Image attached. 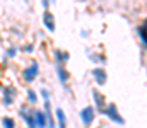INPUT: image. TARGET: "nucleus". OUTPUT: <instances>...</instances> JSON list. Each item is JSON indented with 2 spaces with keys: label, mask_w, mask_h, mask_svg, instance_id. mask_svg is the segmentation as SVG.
Listing matches in <instances>:
<instances>
[{
  "label": "nucleus",
  "mask_w": 147,
  "mask_h": 128,
  "mask_svg": "<svg viewBox=\"0 0 147 128\" xmlns=\"http://www.w3.org/2000/svg\"><path fill=\"white\" fill-rule=\"evenodd\" d=\"M38 75H39V63L38 62H31L26 68H22V74H21V77L26 84H33Z\"/></svg>",
  "instance_id": "obj_1"
},
{
  "label": "nucleus",
  "mask_w": 147,
  "mask_h": 128,
  "mask_svg": "<svg viewBox=\"0 0 147 128\" xmlns=\"http://www.w3.org/2000/svg\"><path fill=\"white\" fill-rule=\"evenodd\" d=\"M19 116L24 121V125L28 128H36V121H34V108L29 106H21L19 108Z\"/></svg>",
  "instance_id": "obj_2"
},
{
  "label": "nucleus",
  "mask_w": 147,
  "mask_h": 128,
  "mask_svg": "<svg viewBox=\"0 0 147 128\" xmlns=\"http://www.w3.org/2000/svg\"><path fill=\"white\" fill-rule=\"evenodd\" d=\"M16 97H17V90L14 85H5L3 87V97H2V103L3 106H12L16 103Z\"/></svg>",
  "instance_id": "obj_3"
},
{
  "label": "nucleus",
  "mask_w": 147,
  "mask_h": 128,
  "mask_svg": "<svg viewBox=\"0 0 147 128\" xmlns=\"http://www.w3.org/2000/svg\"><path fill=\"white\" fill-rule=\"evenodd\" d=\"M80 118H82V123H84L86 127H89V125L92 123V120H94V108H92V106L84 108V109L80 111Z\"/></svg>",
  "instance_id": "obj_4"
},
{
  "label": "nucleus",
  "mask_w": 147,
  "mask_h": 128,
  "mask_svg": "<svg viewBox=\"0 0 147 128\" xmlns=\"http://www.w3.org/2000/svg\"><path fill=\"white\" fill-rule=\"evenodd\" d=\"M43 24H45V27L50 31V33H53L57 27H55V17H53V14L50 12V10H45V14H43Z\"/></svg>",
  "instance_id": "obj_5"
},
{
  "label": "nucleus",
  "mask_w": 147,
  "mask_h": 128,
  "mask_svg": "<svg viewBox=\"0 0 147 128\" xmlns=\"http://www.w3.org/2000/svg\"><path fill=\"white\" fill-rule=\"evenodd\" d=\"M105 115H108L113 121H116L118 125H123V118L118 115V111H116V108H115V104H110V106H106V109H105Z\"/></svg>",
  "instance_id": "obj_6"
},
{
  "label": "nucleus",
  "mask_w": 147,
  "mask_h": 128,
  "mask_svg": "<svg viewBox=\"0 0 147 128\" xmlns=\"http://www.w3.org/2000/svg\"><path fill=\"white\" fill-rule=\"evenodd\" d=\"M34 121L36 128H46V115L43 109H34Z\"/></svg>",
  "instance_id": "obj_7"
},
{
  "label": "nucleus",
  "mask_w": 147,
  "mask_h": 128,
  "mask_svg": "<svg viewBox=\"0 0 147 128\" xmlns=\"http://www.w3.org/2000/svg\"><path fill=\"white\" fill-rule=\"evenodd\" d=\"M92 77H94V80L99 85L106 84V72H105L103 68H94V70H92Z\"/></svg>",
  "instance_id": "obj_8"
},
{
  "label": "nucleus",
  "mask_w": 147,
  "mask_h": 128,
  "mask_svg": "<svg viewBox=\"0 0 147 128\" xmlns=\"http://www.w3.org/2000/svg\"><path fill=\"white\" fill-rule=\"evenodd\" d=\"M92 94H94V101H96V106H98V109H99L101 113H105V109H106V103H105V97H103V94H99L98 90H94Z\"/></svg>",
  "instance_id": "obj_9"
},
{
  "label": "nucleus",
  "mask_w": 147,
  "mask_h": 128,
  "mask_svg": "<svg viewBox=\"0 0 147 128\" xmlns=\"http://www.w3.org/2000/svg\"><path fill=\"white\" fill-rule=\"evenodd\" d=\"M67 60H69V53L67 51L55 50V62H57V65H63Z\"/></svg>",
  "instance_id": "obj_10"
},
{
  "label": "nucleus",
  "mask_w": 147,
  "mask_h": 128,
  "mask_svg": "<svg viewBox=\"0 0 147 128\" xmlns=\"http://www.w3.org/2000/svg\"><path fill=\"white\" fill-rule=\"evenodd\" d=\"M55 115H57V121H58V128H67V116H65V113H63V109H57L55 111Z\"/></svg>",
  "instance_id": "obj_11"
},
{
  "label": "nucleus",
  "mask_w": 147,
  "mask_h": 128,
  "mask_svg": "<svg viewBox=\"0 0 147 128\" xmlns=\"http://www.w3.org/2000/svg\"><path fill=\"white\" fill-rule=\"evenodd\" d=\"M57 75H58V79H60L62 84H65V82L69 80V74H67V70L63 68V65H58V67H57Z\"/></svg>",
  "instance_id": "obj_12"
},
{
  "label": "nucleus",
  "mask_w": 147,
  "mask_h": 128,
  "mask_svg": "<svg viewBox=\"0 0 147 128\" xmlns=\"http://www.w3.org/2000/svg\"><path fill=\"white\" fill-rule=\"evenodd\" d=\"M2 127L3 128H17V123L12 116H3L2 118Z\"/></svg>",
  "instance_id": "obj_13"
},
{
  "label": "nucleus",
  "mask_w": 147,
  "mask_h": 128,
  "mask_svg": "<svg viewBox=\"0 0 147 128\" xmlns=\"http://www.w3.org/2000/svg\"><path fill=\"white\" fill-rule=\"evenodd\" d=\"M28 101H29V104H36V101H38V92L36 90H33V89L28 90Z\"/></svg>",
  "instance_id": "obj_14"
},
{
  "label": "nucleus",
  "mask_w": 147,
  "mask_h": 128,
  "mask_svg": "<svg viewBox=\"0 0 147 128\" xmlns=\"http://www.w3.org/2000/svg\"><path fill=\"white\" fill-rule=\"evenodd\" d=\"M17 46H10V48H7V51H5V56L7 58H14L16 55H17Z\"/></svg>",
  "instance_id": "obj_15"
},
{
  "label": "nucleus",
  "mask_w": 147,
  "mask_h": 128,
  "mask_svg": "<svg viewBox=\"0 0 147 128\" xmlns=\"http://www.w3.org/2000/svg\"><path fill=\"white\" fill-rule=\"evenodd\" d=\"M39 96H41L45 101H48V99H50V92H48V89H46V87H43V89L39 90Z\"/></svg>",
  "instance_id": "obj_16"
},
{
  "label": "nucleus",
  "mask_w": 147,
  "mask_h": 128,
  "mask_svg": "<svg viewBox=\"0 0 147 128\" xmlns=\"http://www.w3.org/2000/svg\"><path fill=\"white\" fill-rule=\"evenodd\" d=\"M22 50H24V51H26V53H31V51H33V50H34V46H33V44H26V46H24V48H22Z\"/></svg>",
  "instance_id": "obj_17"
},
{
  "label": "nucleus",
  "mask_w": 147,
  "mask_h": 128,
  "mask_svg": "<svg viewBox=\"0 0 147 128\" xmlns=\"http://www.w3.org/2000/svg\"><path fill=\"white\" fill-rule=\"evenodd\" d=\"M41 2H45V0H41Z\"/></svg>",
  "instance_id": "obj_18"
}]
</instances>
